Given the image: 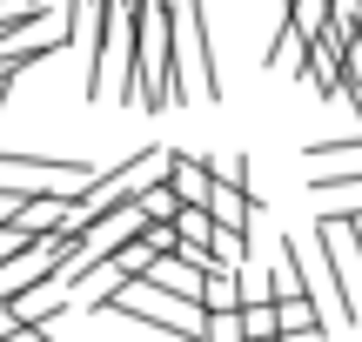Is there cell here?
<instances>
[{"instance_id":"cell-1","label":"cell","mask_w":362,"mask_h":342,"mask_svg":"<svg viewBox=\"0 0 362 342\" xmlns=\"http://www.w3.org/2000/svg\"><path fill=\"white\" fill-rule=\"evenodd\" d=\"M175 40L188 54V94L221 101V74H215V40H208V0H181L175 7Z\"/></svg>"},{"instance_id":"cell-2","label":"cell","mask_w":362,"mask_h":342,"mask_svg":"<svg viewBox=\"0 0 362 342\" xmlns=\"http://www.w3.org/2000/svg\"><path fill=\"white\" fill-rule=\"evenodd\" d=\"M148 282H155V289H168V295H181V302H202L208 269H202V262H188L181 249H168V255H155V262H148Z\"/></svg>"},{"instance_id":"cell-3","label":"cell","mask_w":362,"mask_h":342,"mask_svg":"<svg viewBox=\"0 0 362 342\" xmlns=\"http://www.w3.org/2000/svg\"><path fill=\"white\" fill-rule=\"evenodd\" d=\"M168 188L181 201H202L208 208V195H215V161H202V155H168Z\"/></svg>"},{"instance_id":"cell-4","label":"cell","mask_w":362,"mask_h":342,"mask_svg":"<svg viewBox=\"0 0 362 342\" xmlns=\"http://www.w3.org/2000/svg\"><path fill=\"white\" fill-rule=\"evenodd\" d=\"M275 316H282V336H329V322L315 316V295H275Z\"/></svg>"}]
</instances>
